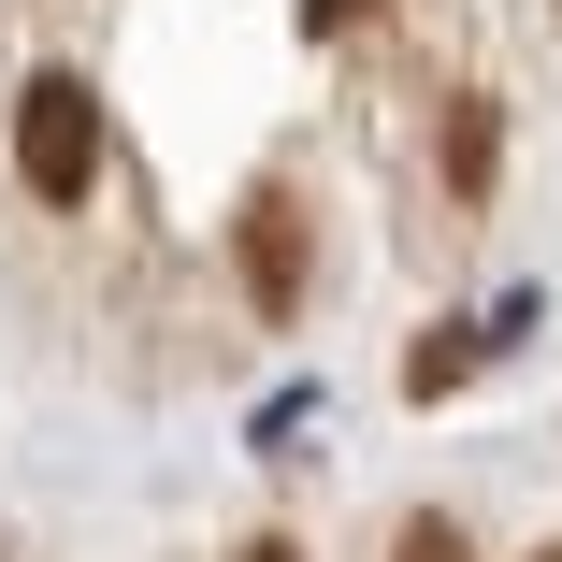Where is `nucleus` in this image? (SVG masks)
Wrapping results in <instances>:
<instances>
[{
  "label": "nucleus",
  "mask_w": 562,
  "mask_h": 562,
  "mask_svg": "<svg viewBox=\"0 0 562 562\" xmlns=\"http://www.w3.org/2000/svg\"><path fill=\"white\" fill-rule=\"evenodd\" d=\"M232 246H246V303H260V317H303V202H289V188H246Z\"/></svg>",
  "instance_id": "f03ea898"
},
{
  "label": "nucleus",
  "mask_w": 562,
  "mask_h": 562,
  "mask_svg": "<svg viewBox=\"0 0 562 562\" xmlns=\"http://www.w3.org/2000/svg\"><path fill=\"white\" fill-rule=\"evenodd\" d=\"M361 15H375V0H303V30H317V44H347Z\"/></svg>",
  "instance_id": "423d86ee"
},
{
  "label": "nucleus",
  "mask_w": 562,
  "mask_h": 562,
  "mask_svg": "<svg viewBox=\"0 0 562 562\" xmlns=\"http://www.w3.org/2000/svg\"><path fill=\"white\" fill-rule=\"evenodd\" d=\"M15 173H30V202H58V216L101 188V101H87L72 72H30V87H15Z\"/></svg>",
  "instance_id": "f257e3e1"
},
{
  "label": "nucleus",
  "mask_w": 562,
  "mask_h": 562,
  "mask_svg": "<svg viewBox=\"0 0 562 562\" xmlns=\"http://www.w3.org/2000/svg\"><path fill=\"white\" fill-rule=\"evenodd\" d=\"M519 331H533V289H505L491 317H447V331H418V361H404V404H447V390H462L491 347H519Z\"/></svg>",
  "instance_id": "7ed1b4c3"
},
{
  "label": "nucleus",
  "mask_w": 562,
  "mask_h": 562,
  "mask_svg": "<svg viewBox=\"0 0 562 562\" xmlns=\"http://www.w3.org/2000/svg\"><path fill=\"white\" fill-rule=\"evenodd\" d=\"M390 562H476V548H462V519H404V533H390Z\"/></svg>",
  "instance_id": "39448f33"
},
{
  "label": "nucleus",
  "mask_w": 562,
  "mask_h": 562,
  "mask_svg": "<svg viewBox=\"0 0 562 562\" xmlns=\"http://www.w3.org/2000/svg\"><path fill=\"white\" fill-rule=\"evenodd\" d=\"M232 562H303V548H289V533H246V548H232Z\"/></svg>",
  "instance_id": "0eeeda50"
},
{
  "label": "nucleus",
  "mask_w": 562,
  "mask_h": 562,
  "mask_svg": "<svg viewBox=\"0 0 562 562\" xmlns=\"http://www.w3.org/2000/svg\"><path fill=\"white\" fill-rule=\"evenodd\" d=\"M447 188H462V202L505 188V116H491V101H447Z\"/></svg>",
  "instance_id": "20e7f679"
},
{
  "label": "nucleus",
  "mask_w": 562,
  "mask_h": 562,
  "mask_svg": "<svg viewBox=\"0 0 562 562\" xmlns=\"http://www.w3.org/2000/svg\"><path fill=\"white\" fill-rule=\"evenodd\" d=\"M533 562H562V548H533Z\"/></svg>",
  "instance_id": "6e6552de"
}]
</instances>
